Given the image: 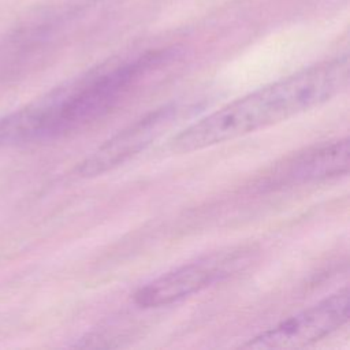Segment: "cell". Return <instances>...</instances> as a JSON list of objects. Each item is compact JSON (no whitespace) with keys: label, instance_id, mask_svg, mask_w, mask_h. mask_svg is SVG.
Segmentation results:
<instances>
[{"label":"cell","instance_id":"obj_6","mask_svg":"<svg viewBox=\"0 0 350 350\" xmlns=\"http://www.w3.org/2000/svg\"><path fill=\"white\" fill-rule=\"evenodd\" d=\"M350 167L349 137L329 139L283 157L269 168L264 183L271 187L295 186L346 175Z\"/></svg>","mask_w":350,"mask_h":350},{"label":"cell","instance_id":"obj_5","mask_svg":"<svg viewBox=\"0 0 350 350\" xmlns=\"http://www.w3.org/2000/svg\"><path fill=\"white\" fill-rule=\"evenodd\" d=\"M178 113L176 104L148 112L97 146L79 164L78 172L82 176H97L119 167L163 135L176 120Z\"/></svg>","mask_w":350,"mask_h":350},{"label":"cell","instance_id":"obj_2","mask_svg":"<svg viewBox=\"0 0 350 350\" xmlns=\"http://www.w3.org/2000/svg\"><path fill=\"white\" fill-rule=\"evenodd\" d=\"M149 51L75 78L0 122V141L33 142L66 135L97 122L171 57Z\"/></svg>","mask_w":350,"mask_h":350},{"label":"cell","instance_id":"obj_1","mask_svg":"<svg viewBox=\"0 0 350 350\" xmlns=\"http://www.w3.org/2000/svg\"><path fill=\"white\" fill-rule=\"evenodd\" d=\"M347 55L264 85L200 118L168 141L175 153L202 150L320 107L349 86Z\"/></svg>","mask_w":350,"mask_h":350},{"label":"cell","instance_id":"obj_3","mask_svg":"<svg viewBox=\"0 0 350 350\" xmlns=\"http://www.w3.org/2000/svg\"><path fill=\"white\" fill-rule=\"evenodd\" d=\"M253 260L254 252L250 247H232L206 254L145 283L134 293V302L145 309L168 306L227 280Z\"/></svg>","mask_w":350,"mask_h":350},{"label":"cell","instance_id":"obj_4","mask_svg":"<svg viewBox=\"0 0 350 350\" xmlns=\"http://www.w3.org/2000/svg\"><path fill=\"white\" fill-rule=\"evenodd\" d=\"M350 316L349 287L327 295L306 309L250 338L245 349H297L314 343L342 328Z\"/></svg>","mask_w":350,"mask_h":350}]
</instances>
